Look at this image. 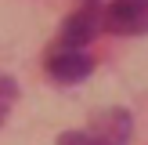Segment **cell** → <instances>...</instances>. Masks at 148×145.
Segmentation results:
<instances>
[{
    "instance_id": "6",
    "label": "cell",
    "mask_w": 148,
    "mask_h": 145,
    "mask_svg": "<svg viewBox=\"0 0 148 145\" xmlns=\"http://www.w3.org/2000/svg\"><path fill=\"white\" fill-rule=\"evenodd\" d=\"M83 4H87V7H94V4H98V0H83Z\"/></svg>"
},
{
    "instance_id": "4",
    "label": "cell",
    "mask_w": 148,
    "mask_h": 145,
    "mask_svg": "<svg viewBox=\"0 0 148 145\" xmlns=\"http://www.w3.org/2000/svg\"><path fill=\"white\" fill-rule=\"evenodd\" d=\"M101 29H105V26H101V11H98V7H79L76 14L65 18L58 44H62V47H79V51H83Z\"/></svg>"
},
{
    "instance_id": "2",
    "label": "cell",
    "mask_w": 148,
    "mask_h": 145,
    "mask_svg": "<svg viewBox=\"0 0 148 145\" xmlns=\"http://www.w3.org/2000/svg\"><path fill=\"white\" fill-rule=\"evenodd\" d=\"M101 26L119 36H145L148 33V0H108L101 11Z\"/></svg>"
},
{
    "instance_id": "5",
    "label": "cell",
    "mask_w": 148,
    "mask_h": 145,
    "mask_svg": "<svg viewBox=\"0 0 148 145\" xmlns=\"http://www.w3.org/2000/svg\"><path fill=\"white\" fill-rule=\"evenodd\" d=\"M14 98H18V84H14L11 76H0V127H4L7 113H11Z\"/></svg>"
},
{
    "instance_id": "3",
    "label": "cell",
    "mask_w": 148,
    "mask_h": 145,
    "mask_svg": "<svg viewBox=\"0 0 148 145\" xmlns=\"http://www.w3.org/2000/svg\"><path fill=\"white\" fill-rule=\"evenodd\" d=\"M47 72H51V80H58L62 87H69V84H79V80H87L94 72V62H90V55L87 51H79V47H51L47 51Z\"/></svg>"
},
{
    "instance_id": "1",
    "label": "cell",
    "mask_w": 148,
    "mask_h": 145,
    "mask_svg": "<svg viewBox=\"0 0 148 145\" xmlns=\"http://www.w3.org/2000/svg\"><path fill=\"white\" fill-rule=\"evenodd\" d=\"M134 134V120L127 109H101L87 127L79 130H62L58 145H130Z\"/></svg>"
}]
</instances>
